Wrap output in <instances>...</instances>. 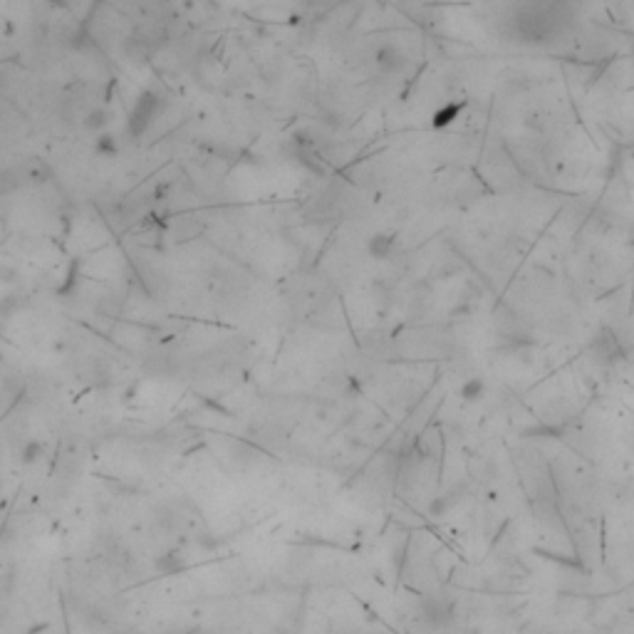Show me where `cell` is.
Instances as JSON below:
<instances>
[{
  "mask_svg": "<svg viewBox=\"0 0 634 634\" xmlns=\"http://www.w3.org/2000/svg\"><path fill=\"white\" fill-rule=\"evenodd\" d=\"M164 107H166V99H164L161 92H157V90L141 92L139 97H137V102L132 104V109H129V117H127L129 137H132V139H141V137L149 132L151 124L157 121V117L164 112Z\"/></svg>",
  "mask_w": 634,
  "mask_h": 634,
  "instance_id": "obj_1",
  "label": "cell"
},
{
  "mask_svg": "<svg viewBox=\"0 0 634 634\" xmlns=\"http://www.w3.org/2000/svg\"><path fill=\"white\" fill-rule=\"evenodd\" d=\"M375 62L379 67V72L384 75H402L409 65V57L397 43H382L375 52Z\"/></svg>",
  "mask_w": 634,
  "mask_h": 634,
  "instance_id": "obj_2",
  "label": "cell"
},
{
  "mask_svg": "<svg viewBox=\"0 0 634 634\" xmlns=\"http://www.w3.org/2000/svg\"><path fill=\"white\" fill-rule=\"evenodd\" d=\"M394 250H397V238L389 236V233H375V236L369 238V243H367V253L372 255L375 260L392 258Z\"/></svg>",
  "mask_w": 634,
  "mask_h": 634,
  "instance_id": "obj_3",
  "label": "cell"
},
{
  "mask_svg": "<svg viewBox=\"0 0 634 634\" xmlns=\"http://www.w3.org/2000/svg\"><path fill=\"white\" fill-rule=\"evenodd\" d=\"M459 394L464 397V402L473 404V402H481L486 397V382L481 377H468V379L461 384Z\"/></svg>",
  "mask_w": 634,
  "mask_h": 634,
  "instance_id": "obj_4",
  "label": "cell"
},
{
  "mask_svg": "<svg viewBox=\"0 0 634 634\" xmlns=\"http://www.w3.org/2000/svg\"><path fill=\"white\" fill-rule=\"evenodd\" d=\"M109 127V112L104 107H95L87 112L85 117V129H90V132H99L104 134V129Z\"/></svg>",
  "mask_w": 634,
  "mask_h": 634,
  "instance_id": "obj_5",
  "label": "cell"
},
{
  "mask_svg": "<svg viewBox=\"0 0 634 634\" xmlns=\"http://www.w3.org/2000/svg\"><path fill=\"white\" fill-rule=\"evenodd\" d=\"M184 568H186V562L179 555H174V553H166V555L157 557V570L161 575H176V573H181Z\"/></svg>",
  "mask_w": 634,
  "mask_h": 634,
  "instance_id": "obj_6",
  "label": "cell"
},
{
  "mask_svg": "<svg viewBox=\"0 0 634 634\" xmlns=\"http://www.w3.org/2000/svg\"><path fill=\"white\" fill-rule=\"evenodd\" d=\"M459 112H461V107L459 104H446V107H441V109H436L434 112V127L436 129H444V127H448L456 117H459Z\"/></svg>",
  "mask_w": 634,
  "mask_h": 634,
  "instance_id": "obj_7",
  "label": "cell"
},
{
  "mask_svg": "<svg viewBox=\"0 0 634 634\" xmlns=\"http://www.w3.org/2000/svg\"><path fill=\"white\" fill-rule=\"evenodd\" d=\"M40 456H43V444H40V441H30V444L23 448V461H25V464H35Z\"/></svg>",
  "mask_w": 634,
  "mask_h": 634,
  "instance_id": "obj_8",
  "label": "cell"
},
{
  "mask_svg": "<svg viewBox=\"0 0 634 634\" xmlns=\"http://www.w3.org/2000/svg\"><path fill=\"white\" fill-rule=\"evenodd\" d=\"M97 151L99 154H115V137H112V134H99Z\"/></svg>",
  "mask_w": 634,
  "mask_h": 634,
  "instance_id": "obj_9",
  "label": "cell"
},
{
  "mask_svg": "<svg viewBox=\"0 0 634 634\" xmlns=\"http://www.w3.org/2000/svg\"><path fill=\"white\" fill-rule=\"evenodd\" d=\"M302 3H308V6H320V3H325V0H302Z\"/></svg>",
  "mask_w": 634,
  "mask_h": 634,
  "instance_id": "obj_10",
  "label": "cell"
}]
</instances>
